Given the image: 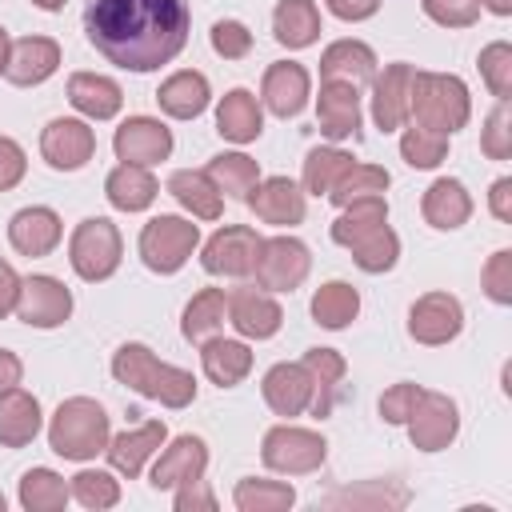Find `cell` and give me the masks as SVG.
Masks as SVG:
<instances>
[{
    "mask_svg": "<svg viewBox=\"0 0 512 512\" xmlns=\"http://www.w3.org/2000/svg\"><path fill=\"white\" fill-rule=\"evenodd\" d=\"M164 436H168L164 420H148V424H140V428H128V432H120V436L108 440V448H104V452H108V464H112L120 476L136 480V476L144 472L148 456L160 452Z\"/></svg>",
    "mask_w": 512,
    "mask_h": 512,
    "instance_id": "cell-22",
    "label": "cell"
},
{
    "mask_svg": "<svg viewBox=\"0 0 512 512\" xmlns=\"http://www.w3.org/2000/svg\"><path fill=\"white\" fill-rule=\"evenodd\" d=\"M68 492L84 504V508H116L120 504V480H112V472H100V468H84L68 480Z\"/></svg>",
    "mask_w": 512,
    "mask_h": 512,
    "instance_id": "cell-44",
    "label": "cell"
},
{
    "mask_svg": "<svg viewBox=\"0 0 512 512\" xmlns=\"http://www.w3.org/2000/svg\"><path fill=\"white\" fill-rule=\"evenodd\" d=\"M200 244V228L184 216H152L140 232V260L160 272V276H172L188 264V256L196 252Z\"/></svg>",
    "mask_w": 512,
    "mask_h": 512,
    "instance_id": "cell-6",
    "label": "cell"
},
{
    "mask_svg": "<svg viewBox=\"0 0 512 512\" xmlns=\"http://www.w3.org/2000/svg\"><path fill=\"white\" fill-rule=\"evenodd\" d=\"M460 432V408L444 392H420L412 416H408V436L420 452H440L456 440Z\"/></svg>",
    "mask_w": 512,
    "mask_h": 512,
    "instance_id": "cell-9",
    "label": "cell"
},
{
    "mask_svg": "<svg viewBox=\"0 0 512 512\" xmlns=\"http://www.w3.org/2000/svg\"><path fill=\"white\" fill-rule=\"evenodd\" d=\"M244 204L256 212V220L276 224V228H292V224L304 220V188H300L296 180H288V176H268V180H260V184L248 192Z\"/></svg>",
    "mask_w": 512,
    "mask_h": 512,
    "instance_id": "cell-15",
    "label": "cell"
},
{
    "mask_svg": "<svg viewBox=\"0 0 512 512\" xmlns=\"http://www.w3.org/2000/svg\"><path fill=\"white\" fill-rule=\"evenodd\" d=\"M168 192L196 216V220H216L224 212V196L216 188V180L208 172H196V168H180L168 176Z\"/></svg>",
    "mask_w": 512,
    "mask_h": 512,
    "instance_id": "cell-34",
    "label": "cell"
},
{
    "mask_svg": "<svg viewBox=\"0 0 512 512\" xmlns=\"http://www.w3.org/2000/svg\"><path fill=\"white\" fill-rule=\"evenodd\" d=\"M304 372H308V380H312V400H308V412L312 416H328L332 412V404H336V396H340V380H344V356L336 352V348H308L304 352Z\"/></svg>",
    "mask_w": 512,
    "mask_h": 512,
    "instance_id": "cell-25",
    "label": "cell"
},
{
    "mask_svg": "<svg viewBox=\"0 0 512 512\" xmlns=\"http://www.w3.org/2000/svg\"><path fill=\"white\" fill-rule=\"evenodd\" d=\"M264 400L276 416H300L312 400V380L304 372V364H272L264 372Z\"/></svg>",
    "mask_w": 512,
    "mask_h": 512,
    "instance_id": "cell-26",
    "label": "cell"
},
{
    "mask_svg": "<svg viewBox=\"0 0 512 512\" xmlns=\"http://www.w3.org/2000/svg\"><path fill=\"white\" fill-rule=\"evenodd\" d=\"M312 268V256L308 248L296 240V236H272V240H260V252H256V284L264 292H292L304 284Z\"/></svg>",
    "mask_w": 512,
    "mask_h": 512,
    "instance_id": "cell-8",
    "label": "cell"
},
{
    "mask_svg": "<svg viewBox=\"0 0 512 512\" xmlns=\"http://www.w3.org/2000/svg\"><path fill=\"white\" fill-rule=\"evenodd\" d=\"M68 484L64 476H56L52 468H28L20 476V504L28 512H64L68 504Z\"/></svg>",
    "mask_w": 512,
    "mask_h": 512,
    "instance_id": "cell-40",
    "label": "cell"
},
{
    "mask_svg": "<svg viewBox=\"0 0 512 512\" xmlns=\"http://www.w3.org/2000/svg\"><path fill=\"white\" fill-rule=\"evenodd\" d=\"M112 376L120 384H128L132 392L160 400L164 408H188L196 400V376L176 364L156 360L152 348H144V344H120L112 356Z\"/></svg>",
    "mask_w": 512,
    "mask_h": 512,
    "instance_id": "cell-2",
    "label": "cell"
},
{
    "mask_svg": "<svg viewBox=\"0 0 512 512\" xmlns=\"http://www.w3.org/2000/svg\"><path fill=\"white\" fill-rule=\"evenodd\" d=\"M204 468H208V444L200 436H176L152 464V488L168 492V488L192 484L204 476Z\"/></svg>",
    "mask_w": 512,
    "mask_h": 512,
    "instance_id": "cell-18",
    "label": "cell"
},
{
    "mask_svg": "<svg viewBox=\"0 0 512 512\" xmlns=\"http://www.w3.org/2000/svg\"><path fill=\"white\" fill-rule=\"evenodd\" d=\"M480 152L488 160H508L512 156V112H508V100H500L488 112L484 132H480Z\"/></svg>",
    "mask_w": 512,
    "mask_h": 512,
    "instance_id": "cell-47",
    "label": "cell"
},
{
    "mask_svg": "<svg viewBox=\"0 0 512 512\" xmlns=\"http://www.w3.org/2000/svg\"><path fill=\"white\" fill-rule=\"evenodd\" d=\"M16 316L28 328H60L72 316V292L56 276H28L20 280Z\"/></svg>",
    "mask_w": 512,
    "mask_h": 512,
    "instance_id": "cell-11",
    "label": "cell"
},
{
    "mask_svg": "<svg viewBox=\"0 0 512 512\" xmlns=\"http://www.w3.org/2000/svg\"><path fill=\"white\" fill-rule=\"evenodd\" d=\"M420 384H412V380H404V384H392L384 396H380V416H384V424H408V416H412V408H416V400H420Z\"/></svg>",
    "mask_w": 512,
    "mask_h": 512,
    "instance_id": "cell-51",
    "label": "cell"
},
{
    "mask_svg": "<svg viewBox=\"0 0 512 512\" xmlns=\"http://www.w3.org/2000/svg\"><path fill=\"white\" fill-rule=\"evenodd\" d=\"M68 100L76 112H84L88 120H112L124 104V92L116 80L96 76V72H72L68 76Z\"/></svg>",
    "mask_w": 512,
    "mask_h": 512,
    "instance_id": "cell-30",
    "label": "cell"
},
{
    "mask_svg": "<svg viewBox=\"0 0 512 512\" xmlns=\"http://www.w3.org/2000/svg\"><path fill=\"white\" fill-rule=\"evenodd\" d=\"M208 100H212L208 76H204V72H192V68L172 72V76L156 88V104H160V112H168L172 120H196V116L208 108Z\"/></svg>",
    "mask_w": 512,
    "mask_h": 512,
    "instance_id": "cell-24",
    "label": "cell"
},
{
    "mask_svg": "<svg viewBox=\"0 0 512 512\" xmlns=\"http://www.w3.org/2000/svg\"><path fill=\"white\" fill-rule=\"evenodd\" d=\"M228 320H232V328H236L240 336H248V340H268V336L280 332L284 308H280L268 292H260V288H236V292L228 296Z\"/></svg>",
    "mask_w": 512,
    "mask_h": 512,
    "instance_id": "cell-19",
    "label": "cell"
},
{
    "mask_svg": "<svg viewBox=\"0 0 512 512\" xmlns=\"http://www.w3.org/2000/svg\"><path fill=\"white\" fill-rule=\"evenodd\" d=\"M256 252H260V236H256L248 224H228V228H220V232L204 244L200 264H204V272H212V276H232V280H240V276L252 272Z\"/></svg>",
    "mask_w": 512,
    "mask_h": 512,
    "instance_id": "cell-13",
    "label": "cell"
},
{
    "mask_svg": "<svg viewBox=\"0 0 512 512\" xmlns=\"http://www.w3.org/2000/svg\"><path fill=\"white\" fill-rule=\"evenodd\" d=\"M408 80H412V64L404 60L372 76V120L380 132H396L408 120Z\"/></svg>",
    "mask_w": 512,
    "mask_h": 512,
    "instance_id": "cell-21",
    "label": "cell"
},
{
    "mask_svg": "<svg viewBox=\"0 0 512 512\" xmlns=\"http://www.w3.org/2000/svg\"><path fill=\"white\" fill-rule=\"evenodd\" d=\"M272 32L284 48H308L320 36V12L312 0H280L272 12Z\"/></svg>",
    "mask_w": 512,
    "mask_h": 512,
    "instance_id": "cell-36",
    "label": "cell"
},
{
    "mask_svg": "<svg viewBox=\"0 0 512 512\" xmlns=\"http://www.w3.org/2000/svg\"><path fill=\"white\" fill-rule=\"evenodd\" d=\"M400 156H404L412 168H436V164L448 156V136L412 124V128H404V136H400Z\"/></svg>",
    "mask_w": 512,
    "mask_h": 512,
    "instance_id": "cell-45",
    "label": "cell"
},
{
    "mask_svg": "<svg viewBox=\"0 0 512 512\" xmlns=\"http://www.w3.org/2000/svg\"><path fill=\"white\" fill-rule=\"evenodd\" d=\"M112 148L120 156V164H140V168H152L160 160L172 156V132L152 120V116H128L116 136H112Z\"/></svg>",
    "mask_w": 512,
    "mask_h": 512,
    "instance_id": "cell-14",
    "label": "cell"
},
{
    "mask_svg": "<svg viewBox=\"0 0 512 512\" xmlns=\"http://www.w3.org/2000/svg\"><path fill=\"white\" fill-rule=\"evenodd\" d=\"M480 8H488L496 16H512V0H480Z\"/></svg>",
    "mask_w": 512,
    "mask_h": 512,
    "instance_id": "cell-58",
    "label": "cell"
},
{
    "mask_svg": "<svg viewBox=\"0 0 512 512\" xmlns=\"http://www.w3.org/2000/svg\"><path fill=\"white\" fill-rule=\"evenodd\" d=\"M420 8L440 28H468L480 20V0H420Z\"/></svg>",
    "mask_w": 512,
    "mask_h": 512,
    "instance_id": "cell-49",
    "label": "cell"
},
{
    "mask_svg": "<svg viewBox=\"0 0 512 512\" xmlns=\"http://www.w3.org/2000/svg\"><path fill=\"white\" fill-rule=\"evenodd\" d=\"M224 316H228V296L224 288H200L188 308H184V320H180V332L188 344H204L212 340L220 328H224Z\"/></svg>",
    "mask_w": 512,
    "mask_h": 512,
    "instance_id": "cell-35",
    "label": "cell"
},
{
    "mask_svg": "<svg viewBox=\"0 0 512 512\" xmlns=\"http://www.w3.org/2000/svg\"><path fill=\"white\" fill-rule=\"evenodd\" d=\"M328 456V444L320 432L312 428H296V424H276L264 432V444H260V460L264 468L272 472H284V476H308L324 464Z\"/></svg>",
    "mask_w": 512,
    "mask_h": 512,
    "instance_id": "cell-7",
    "label": "cell"
},
{
    "mask_svg": "<svg viewBox=\"0 0 512 512\" xmlns=\"http://www.w3.org/2000/svg\"><path fill=\"white\" fill-rule=\"evenodd\" d=\"M108 412L92 396H72L52 412L48 448L64 460H92L108 448Z\"/></svg>",
    "mask_w": 512,
    "mask_h": 512,
    "instance_id": "cell-4",
    "label": "cell"
},
{
    "mask_svg": "<svg viewBox=\"0 0 512 512\" xmlns=\"http://www.w3.org/2000/svg\"><path fill=\"white\" fill-rule=\"evenodd\" d=\"M376 76V52L364 40H336L320 56V80H344V84H368Z\"/></svg>",
    "mask_w": 512,
    "mask_h": 512,
    "instance_id": "cell-29",
    "label": "cell"
},
{
    "mask_svg": "<svg viewBox=\"0 0 512 512\" xmlns=\"http://www.w3.org/2000/svg\"><path fill=\"white\" fill-rule=\"evenodd\" d=\"M308 68L304 64H296V60H276V64H268V72H264V80H260V100H264V108L272 112V116H280V120H288V116H296L304 104H308Z\"/></svg>",
    "mask_w": 512,
    "mask_h": 512,
    "instance_id": "cell-16",
    "label": "cell"
},
{
    "mask_svg": "<svg viewBox=\"0 0 512 512\" xmlns=\"http://www.w3.org/2000/svg\"><path fill=\"white\" fill-rule=\"evenodd\" d=\"M316 124L328 140H356L360 136V92L344 80H324L316 100Z\"/></svg>",
    "mask_w": 512,
    "mask_h": 512,
    "instance_id": "cell-17",
    "label": "cell"
},
{
    "mask_svg": "<svg viewBox=\"0 0 512 512\" xmlns=\"http://www.w3.org/2000/svg\"><path fill=\"white\" fill-rule=\"evenodd\" d=\"M384 188H388V172H384L380 164H352V168L328 188V200H332L336 208H344V204L364 200V196H384Z\"/></svg>",
    "mask_w": 512,
    "mask_h": 512,
    "instance_id": "cell-42",
    "label": "cell"
},
{
    "mask_svg": "<svg viewBox=\"0 0 512 512\" xmlns=\"http://www.w3.org/2000/svg\"><path fill=\"white\" fill-rule=\"evenodd\" d=\"M460 328H464V308L448 292H424L408 308V336L416 344H428V348L448 344V340L460 336Z\"/></svg>",
    "mask_w": 512,
    "mask_h": 512,
    "instance_id": "cell-10",
    "label": "cell"
},
{
    "mask_svg": "<svg viewBox=\"0 0 512 512\" xmlns=\"http://www.w3.org/2000/svg\"><path fill=\"white\" fill-rule=\"evenodd\" d=\"M408 116H412V124H420L428 132H440V136L460 132L468 124V116H472L468 84L460 76H452V72H416L412 68Z\"/></svg>",
    "mask_w": 512,
    "mask_h": 512,
    "instance_id": "cell-3",
    "label": "cell"
},
{
    "mask_svg": "<svg viewBox=\"0 0 512 512\" xmlns=\"http://www.w3.org/2000/svg\"><path fill=\"white\" fill-rule=\"evenodd\" d=\"M192 8L188 0H88L84 36L88 44L124 72H156L176 60L188 44Z\"/></svg>",
    "mask_w": 512,
    "mask_h": 512,
    "instance_id": "cell-1",
    "label": "cell"
},
{
    "mask_svg": "<svg viewBox=\"0 0 512 512\" xmlns=\"http://www.w3.org/2000/svg\"><path fill=\"white\" fill-rule=\"evenodd\" d=\"M204 172L216 180L220 196H228V200H248V192L260 184V164L244 152H220L208 160Z\"/></svg>",
    "mask_w": 512,
    "mask_h": 512,
    "instance_id": "cell-37",
    "label": "cell"
},
{
    "mask_svg": "<svg viewBox=\"0 0 512 512\" xmlns=\"http://www.w3.org/2000/svg\"><path fill=\"white\" fill-rule=\"evenodd\" d=\"M96 152V132L84 124V120H72V116H60L52 120L44 132H40V156L48 160V168L56 172H76L92 160Z\"/></svg>",
    "mask_w": 512,
    "mask_h": 512,
    "instance_id": "cell-12",
    "label": "cell"
},
{
    "mask_svg": "<svg viewBox=\"0 0 512 512\" xmlns=\"http://www.w3.org/2000/svg\"><path fill=\"white\" fill-rule=\"evenodd\" d=\"M40 432V400L24 388H12L0 396V444L4 448H24Z\"/></svg>",
    "mask_w": 512,
    "mask_h": 512,
    "instance_id": "cell-32",
    "label": "cell"
},
{
    "mask_svg": "<svg viewBox=\"0 0 512 512\" xmlns=\"http://www.w3.org/2000/svg\"><path fill=\"white\" fill-rule=\"evenodd\" d=\"M488 208H492L496 220H512V180H508V176H500V180L492 184V192H488Z\"/></svg>",
    "mask_w": 512,
    "mask_h": 512,
    "instance_id": "cell-56",
    "label": "cell"
},
{
    "mask_svg": "<svg viewBox=\"0 0 512 512\" xmlns=\"http://www.w3.org/2000/svg\"><path fill=\"white\" fill-rule=\"evenodd\" d=\"M16 296H20V276L8 260H0V320L8 312H16Z\"/></svg>",
    "mask_w": 512,
    "mask_h": 512,
    "instance_id": "cell-55",
    "label": "cell"
},
{
    "mask_svg": "<svg viewBox=\"0 0 512 512\" xmlns=\"http://www.w3.org/2000/svg\"><path fill=\"white\" fill-rule=\"evenodd\" d=\"M356 312H360V292L352 284H344V280H328L312 296V320L320 328L340 332V328H348L356 320Z\"/></svg>",
    "mask_w": 512,
    "mask_h": 512,
    "instance_id": "cell-38",
    "label": "cell"
},
{
    "mask_svg": "<svg viewBox=\"0 0 512 512\" xmlns=\"http://www.w3.org/2000/svg\"><path fill=\"white\" fill-rule=\"evenodd\" d=\"M8 48H12V40H8V32L0 28V76H4V64H8Z\"/></svg>",
    "mask_w": 512,
    "mask_h": 512,
    "instance_id": "cell-59",
    "label": "cell"
},
{
    "mask_svg": "<svg viewBox=\"0 0 512 512\" xmlns=\"http://www.w3.org/2000/svg\"><path fill=\"white\" fill-rule=\"evenodd\" d=\"M216 132L232 144H248L264 132V112H260V100L248 92V88H232L224 92V100L216 104Z\"/></svg>",
    "mask_w": 512,
    "mask_h": 512,
    "instance_id": "cell-27",
    "label": "cell"
},
{
    "mask_svg": "<svg viewBox=\"0 0 512 512\" xmlns=\"http://www.w3.org/2000/svg\"><path fill=\"white\" fill-rule=\"evenodd\" d=\"M200 364H204V376L220 388H236L248 372H252V352L248 344L240 340H224V336H212L200 344Z\"/></svg>",
    "mask_w": 512,
    "mask_h": 512,
    "instance_id": "cell-31",
    "label": "cell"
},
{
    "mask_svg": "<svg viewBox=\"0 0 512 512\" xmlns=\"http://www.w3.org/2000/svg\"><path fill=\"white\" fill-rule=\"evenodd\" d=\"M64 236V224L52 208H20L8 224V240L20 256H48Z\"/></svg>",
    "mask_w": 512,
    "mask_h": 512,
    "instance_id": "cell-23",
    "label": "cell"
},
{
    "mask_svg": "<svg viewBox=\"0 0 512 512\" xmlns=\"http://www.w3.org/2000/svg\"><path fill=\"white\" fill-rule=\"evenodd\" d=\"M232 504L240 512H288L296 504V488L284 480H240Z\"/></svg>",
    "mask_w": 512,
    "mask_h": 512,
    "instance_id": "cell-41",
    "label": "cell"
},
{
    "mask_svg": "<svg viewBox=\"0 0 512 512\" xmlns=\"http://www.w3.org/2000/svg\"><path fill=\"white\" fill-rule=\"evenodd\" d=\"M212 48L224 60H244L252 52V32L240 20H216L212 24Z\"/></svg>",
    "mask_w": 512,
    "mask_h": 512,
    "instance_id": "cell-50",
    "label": "cell"
},
{
    "mask_svg": "<svg viewBox=\"0 0 512 512\" xmlns=\"http://www.w3.org/2000/svg\"><path fill=\"white\" fill-rule=\"evenodd\" d=\"M32 4H36L40 12H60V8H64L68 0H32Z\"/></svg>",
    "mask_w": 512,
    "mask_h": 512,
    "instance_id": "cell-60",
    "label": "cell"
},
{
    "mask_svg": "<svg viewBox=\"0 0 512 512\" xmlns=\"http://www.w3.org/2000/svg\"><path fill=\"white\" fill-rule=\"evenodd\" d=\"M120 252H124V244H120V232H116V224L108 216L80 220L72 240H68V260H72L76 276L88 280V284L108 280L120 268Z\"/></svg>",
    "mask_w": 512,
    "mask_h": 512,
    "instance_id": "cell-5",
    "label": "cell"
},
{
    "mask_svg": "<svg viewBox=\"0 0 512 512\" xmlns=\"http://www.w3.org/2000/svg\"><path fill=\"white\" fill-rule=\"evenodd\" d=\"M480 76L496 100H508L512 96V44L492 40L488 48H480Z\"/></svg>",
    "mask_w": 512,
    "mask_h": 512,
    "instance_id": "cell-46",
    "label": "cell"
},
{
    "mask_svg": "<svg viewBox=\"0 0 512 512\" xmlns=\"http://www.w3.org/2000/svg\"><path fill=\"white\" fill-rule=\"evenodd\" d=\"M56 68H60V44L52 36H24L8 48L4 76L16 88H32V84H44Z\"/></svg>",
    "mask_w": 512,
    "mask_h": 512,
    "instance_id": "cell-20",
    "label": "cell"
},
{
    "mask_svg": "<svg viewBox=\"0 0 512 512\" xmlns=\"http://www.w3.org/2000/svg\"><path fill=\"white\" fill-rule=\"evenodd\" d=\"M480 284H484V296L492 304H512V252L508 248L488 256V264L480 272Z\"/></svg>",
    "mask_w": 512,
    "mask_h": 512,
    "instance_id": "cell-48",
    "label": "cell"
},
{
    "mask_svg": "<svg viewBox=\"0 0 512 512\" xmlns=\"http://www.w3.org/2000/svg\"><path fill=\"white\" fill-rule=\"evenodd\" d=\"M324 4H328V12L340 16V20H368V16H376V8H380V0H324Z\"/></svg>",
    "mask_w": 512,
    "mask_h": 512,
    "instance_id": "cell-54",
    "label": "cell"
},
{
    "mask_svg": "<svg viewBox=\"0 0 512 512\" xmlns=\"http://www.w3.org/2000/svg\"><path fill=\"white\" fill-rule=\"evenodd\" d=\"M348 252H352V260H356V268L360 272H388L392 264H396V256H400V236L388 228V220L384 224H376V228H368V232H360L356 240H348Z\"/></svg>",
    "mask_w": 512,
    "mask_h": 512,
    "instance_id": "cell-39",
    "label": "cell"
},
{
    "mask_svg": "<svg viewBox=\"0 0 512 512\" xmlns=\"http://www.w3.org/2000/svg\"><path fill=\"white\" fill-rule=\"evenodd\" d=\"M420 212H424V220H428L432 228L452 232V228H460V224L472 216V196H468V188H464L460 180L440 176V180L428 184V192H424V200H420Z\"/></svg>",
    "mask_w": 512,
    "mask_h": 512,
    "instance_id": "cell-28",
    "label": "cell"
},
{
    "mask_svg": "<svg viewBox=\"0 0 512 512\" xmlns=\"http://www.w3.org/2000/svg\"><path fill=\"white\" fill-rule=\"evenodd\" d=\"M352 168V156L344 148H312L304 160V192L328 196V188Z\"/></svg>",
    "mask_w": 512,
    "mask_h": 512,
    "instance_id": "cell-43",
    "label": "cell"
},
{
    "mask_svg": "<svg viewBox=\"0 0 512 512\" xmlns=\"http://www.w3.org/2000/svg\"><path fill=\"white\" fill-rule=\"evenodd\" d=\"M20 376H24L20 356H16V352H8V348H0V396H4V392H12V388H20Z\"/></svg>",
    "mask_w": 512,
    "mask_h": 512,
    "instance_id": "cell-57",
    "label": "cell"
},
{
    "mask_svg": "<svg viewBox=\"0 0 512 512\" xmlns=\"http://www.w3.org/2000/svg\"><path fill=\"white\" fill-rule=\"evenodd\" d=\"M176 512H212L216 508V496L204 488V480H192V484H180L176 488Z\"/></svg>",
    "mask_w": 512,
    "mask_h": 512,
    "instance_id": "cell-53",
    "label": "cell"
},
{
    "mask_svg": "<svg viewBox=\"0 0 512 512\" xmlns=\"http://www.w3.org/2000/svg\"><path fill=\"white\" fill-rule=\"evenodd\" d=\"M156 192H160L156 176H152L148 168H140V164H120V168H112L108 180H104V196H108V204L120 208V212H144V208L156 200Z\"/></svg>",
    "mask_w": 512,
    "mask_h": 512,
    "instance_id": "cell-33",
    "label": "cell"
},
{
    "mask_svg": "<svg viewBox=\"0 0 512 512\" xmlns=\"http://www.w3.org/2000/svg\"><path fill=\"white\" fill-rule=\"evenodd\" d=\"M24 172H28V160H24V148H20L16 140H8V136H0V192H8V188H16V184L24 180Z\"/></svg>",
    "mask_w": 512,
    "mask_h": 512,
    "instance_id": "cell-52",
    "label": "cell"
},
{
    "mask_svg": "<svg viewBox=\"0 0 512 512\" xmlns=\"http://www.w3.org/2000/svg\"><path fill=\"white\" fill-rule=\"evenodd\" d=\"M0 512H4V496H0Z\"/></svg>",
    "mask_w": 512,
    "mask_h": 512,
    "instance_id": "cell-61",
    "label": "cell"
}]
</instances>
